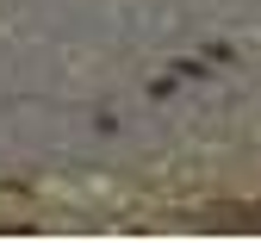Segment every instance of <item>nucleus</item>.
I'll return each instance as SVG.
<instances>
[{"label": "nucleus", "instance_id": "obj_1", "mask_svg": "<svg viewBox=\"0 0 261 243\" xmlns=\"http://www.w3.org/2000/svg\"><path fill=\"white\" fill-rule=\"evenodd\" d=\"M212 225H261V212H243L237 206V212H212Z\"/></svg>", "mask_w": 261, "mask_h": 243}]
</instances>
